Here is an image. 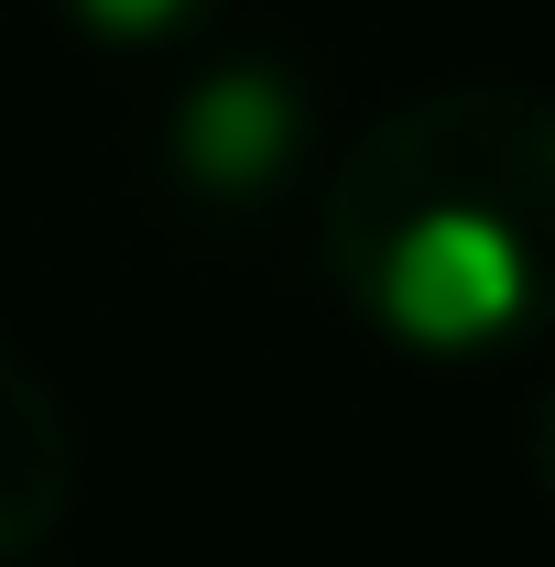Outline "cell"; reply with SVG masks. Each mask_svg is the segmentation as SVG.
I'll use <instances>...</instances> for the list:
<instances>
[{
    "label": "cell",
    "mask_w": 555,
    "mask_h": 567,
    "mask_svg": "<svg viewBox=\"0 0 555 567\" xmlns=\"http://www.w3.org/2000/svg\"><path fill=\"white\" fill-rule=\"evenodd\" d=\"M327 284L415 360L555 339V99L458 76L381 110L327 175Z\"/></svg>",
    "instance_id": "obj_1"
},
{
    "label": "cell",
    "mask_w": 555,
    "mask_h": 567,
    "mask_svg": "<svg viewBox=\"0 0 555 567\" xmlns=\"http://www.w3.org/2000/svg\"><path fill=\"white\" fill-rule=\"evenodd\" d=\"M523 481L545 492V513H555V393L534 404V425H523Z\"/></svg>",
    "instance_id": "obj_5"
},
{
    "label": "cell",
    "mask_w": 555,
    "mask_h": 567,
    "mask_svg": "<svg viewBox=\"0 0 555 567\" xmlns=\"http://www.w3.org/2000/svg\"><path fill=\"white\" fill-rule=\"evenodd\" d=\"M305 142H316L305 76L283 55H218V66L175 76V99H164V186L197 218L273 208L305 164Z\"/></svg>",
    "instance_id": "obj_2"
},
{
    "label": "cell",
    "mask_w": 555,
    "mask_h": 567,
    "mask_svg": "<svg viewBox=\"0 0 555 567\" xmlns=\"http://www.w3.org/2000/svg\"><path fill=\"white\" fill-rule=\"evenodd\" d=\"M229 0H55V22L87 33L98 55H175V44H197Z\"/></svg>",
    "instance_id": "obj_4"
},
{
    "label": "cell",
    "mask_w": 555,
    "mask_h": 567,
    "mask_svg": "<svg viewBox=\"0 0 555 567\" xmlns=\"http://www.w3.org/2000/svg\"><path fill=\"white\" fill-rule=\"evenodd\" d=\"M76 502V425L55 404V382L0 339V567L44 557Z\"/></svg>",
    "instance_id": "obj_3"
}]
</instances>
